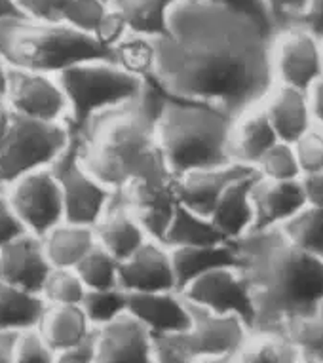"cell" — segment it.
<instances>
[{"instance_id":"obj_1","label":"cell","mask_w":323,"mask_h":363,"mask_svg":"<svg viewBox=\"0 0 323 363\" xmlns=\"http://www.w3.org/2000/svg\"><path fill=\"white\" fill-rule=\"evenodd\" d=\"M266 21L222 0H179L156 38L150 82L164 96L221 108L257 107L274 88Z\"/></svg>"},{"instance_id":"obj_2","label":"cell","mask_w":323,"mask_h":363,"mask_svg":"<svg viewBox=\"0 0 323 363\" xmlns=\"http://www.w3.org/2000/svg\"><path fill=\"white\" fill-rule=\"evenodd\" d=\"M255 306L251 331L289 335L323 304V259L295 247L280 228L232 242Z\"/></svg>"},{"instance_id":"obj_3","label":"cell","mask_w":323,"mask_h":363,"mask_svg":"<svg viewBox=\"0 0 323 363\" xmlns=\"http://www.w3.org/2000/svg\"><path fill=\"white\" fill-rule=\"evenodd\" d=\"M164 97L149 80L139 99L97 116L74 139L86 167L113 192L143 183L174 181L158 141Z\"/></svg>"},{"instance_id":"obj_4","label":"cell","mask_w":323,"mask_h":363,"mask_svg":"<svg viewBox=\"0 0 323 363\" xmlns=\"http://www.w3.org/2000/svg\"><path fill=\"white\" fill-rule=\"evenodd\" d=\"M234 118L210 105L164 97L158 114V141L174 179L196 169L232 164Z\"/></svg>"},{"instance_id":"obj_5","label":"cell","mask_w":323,"mask_h":363,"mask_svg":"<svg viewBox=\"0 0 323 363\" xmlns=\"http://www.w3.org/2000/svg\"><path fill=\"white\" fill-rule=\"evenodd\" d=\"M0 57L10 69L60 74L91 60H110V52L90 35L69 25L30 18L0 21Z\"/></svg>"},{"instance_id":"obj_6","label":"cell","mask_w":323,"mask_h":363,"mask_svg":"<svg viewBox=\"0 0 323 363\" xmlns=\"http://www.w3.org/2000/svg\"><path fill=\"white\" fill-rule=\"evenodd\" d=\"M57 80L69 105L67 128L72 139H76L97 116L139 99L149 86V80L133 77L110 60L76 63L61 71Z\"/></svg>"},{"instance_id":"obj_7","label":"cell","mask_w":323,"mask_h":363,"mask_svg":"<svg viewBox=\"0 0 323 363\" xmlns=\"http://www.w3.org/2000/svg\"><path fill=\"white\" fill-rule=\"evenodd\" d=\"M188 303V301H186ZM191 325L177 333L154 335V362H236L251 329L238 315L215 314L191 304Z\"/></svg>"},{"instance_id":"obj_8","label":"cell","mask_w":323,"mask_h":363,"mask_svg":"<svg viewBox=\"0 0 323 363\" xmlns=\"http://www.w3.org/2000/svg\"><path fill=\"white\" fill-rule=\"evenodd\" d=\"M71 141V131L65 124L40 122L13 113L0 147V179L10 185L25 173L50 167Z\"/></svg>"},{"instance_id":"obj_9","label":"cell","mask_w":323,"mask_h":363,"mask_svg":"<svg viewBox=\"0 0 323 363\" xmlns=\"http://www.w3.org/2000/svg\"><path fill=\"white\" fill-rule=\"evenodd\" d=\"M270 61L274 82L310 91L323 78V40L302 23L272 30Z\"/></svg>"},{"instance_id":"obj_10","label":"cell","mask_w":323,"mask_h":363,"mask_svg":"<svg viewBox=\"0 0 323 363\" xmlns=\"http://www.w3.org/2000/svg\"><path fill=\"white\" fill-rule=\"evenodd\" d=\"M63 198V211L67 223L74 225L96 226L105 209L113 200L114 192L86 167L78 155L74 139L65 152L52 164Z\"/></svg>"},{"instance_id":"obj_11","label":"cell","mask_w":323,"mask_h":363,"mask_svg":"<svg viewBox=\"0 0 323 363\" xmlns=\"http://www.w3.org/2000/svg\"><path fill=\"white\" fill-rule=\"evenodd\" d=\"M6 198L25 230L35 236L42 238L65 220L61 189L52 166L25 173L12 181L6 185Z\"/></svg>"},{"instance_id":"obj_12","label":"cell","mask_w":323,"mask_h":363,"mask_svg":"<svg viewBox=\"0 0 323 363\" xmlns=\"http://www.w3.org/2000/svg\"><path fill=\"white\" fill-rule=\"evenodd\" d=\"M4 99L19 116L67 125L69 105L55 74L10 69Z\"/></svg>"},{"instance_id":"obj_13","label":"cell","mask_w":323,"mask_h":363,"mask_svg":"<svg viewBox=\"0 0 323 363\" xmlns=\"http://www.w3.org/2000/svg\"><path fill=\"white\" fill-rule=\"evenodd\" d=\"M179 293L191 304L215 314L238 315L239 320L249 325V329L253 328L255 306L246 276L242 274L239 267L215 268L191 281Z\"/></svg>"},{"instance_id":"obj_14","label":"cell","mask_w":323,"mask_h":363,"mask_svg":"<svg viewBox=\"0 0 323 363\" xmlns=\"http://www.w3.org/2000/svg\"><path fill=\"white\" fill-rule=\"evenodd\" d=\"M96 340L97 363L154 362V335L128 310L113 322L96 328Z\"/></svg>"},{"instance_id":"obj_15","label":"cell","mask_w":323,"mask_h":363,"mask_svg":"<svg viewBox=\"0 0 323 363\" xmlns=\"http://www.w3.org/2000/svg\"><path fill=\"white\" fill-rule=\"evenodd\" d=\"M118 286L128 293L177 291L168 245L160 240H147L135 253L120 262Z\"/></svg>"},{"instance_id":"obj_16","label":"cell","mask_w":323,"mask_h":363,"mask_svg":"<svg viewBox=\"0 0 323 363\" xmlns=\"http://www.w3.org/2000/svg\"><path fill=\"white\" fill-rule=\"evenodd\" d=\"M52 268L40 236L25 233L0 247V280L10 286L40 295Z\"/></svg>"},{"instance_id":"obj_17","label":"cell","mask_w":323,"mask_h":363,"mask_svg":"<svg viewBox=\"0 0 323 363\" xmlns=\"http://www.w3.org/2000/svg\"><path fill=\"white\" fill-rule=\"evenodd\" d=\"M306 203L308 198H306L302 179L270 181L257 173V179L253 183V209H255L253 230L280 228L299 209L305 208Z\"/></svg>"},{"instance_id":"obj_18","label":"cell","mask_w":323,"mask_h":363,"mask_svg":"<svg viewBox=\"0 0 323 363\" xmlns=\"http://www.w3.org/2000/svg\"><path fill=\"white\" fill-rule=\"evenodd\" d=\"M251 169L253 167L232 162V164H227V166L183 173V175L174 179L177 202L186 206L192 211H196V213L210 217L215 203L222 196V192L227 191L236 179L246 175Z\"/></svg>"},{"instance_id":"obj_19","label":"cell","mask_w":323,"mask_h":363,"mask_svg":"<svg viewBox=\"0 0 323 363\" xmlns=\"http://www.w3.org/2000/svg\"><path fill=\"white\" fill-rule=\"evenodd\" d=\"M128 312L143 322L152 335L177 333L191 325V306L175 289L128 293Z\"/></svg>"},{"instance_id":"obj_20","label":"cell","mask_w":323,"mask_h":363,"mask_svg":"<svg viewBox=\"0 0 323 363\" xmlns=\"http://www.w3.org/2000/svg\"><path fill=\"white\" fill-rule=\"evenodd\" d=\"M96 242L116 257L120 262L135 253L150 238L143 225L126 206V202L114 192L113 200L94 226Z\"/></svg>"},{"instance_id":"obj_21","label":"cell","mask_w":323,"mask_h":363,"mask_svg":"<svg viewBox=\"0 0 323 363\" xmlns=\"http://www.w3.org/2000/svg\"><path fill=\"white\" fill-rule=\"evenodd\" d=\"M263 107L274 125L280 141L295 143L300 135L316 125L312 113L310 91L274 84L263 101Z\"/></svg>"},{"instance_id":"obj_22","label":"cell","mask_w":323,"mask_h":363,"mask_svg":"<svg viewBox=\"0 0 323 363\" xmlns=\"http://www.w3.org/2000/svg\"><path fill=\"white\" fill-rule=\"evenodd\" d=\"M116 194L132 209L150 238L162 242L177 206L174 181L133 185Z\"/></svg>"},{"instance_id":"obj_23","label":"cell","mask_w":323,"mask_h":363,"mask_svg":"<svg viewBox=\"0 0 323 363\" xmlns=\"http://www.w3.org/2000/svg\"><path fill=\"white\" fill-rule=\"evenodd\" d=\"M280 141L263 103L238 114L234 118L230 135V156L232 162L253 167Z\"/></svg>"},{"instance_id":"obj_24","label":"cell","mask_w":323,"mask_h":363,"mask_svg":"<svg viewBox=\"0 0 323 363\" xmlns=\"http://www.w3.org/2000/svg\"><path fill=\"white\" fill-rule=\"evenodd\" d=\"M255 179H257L255 169L236 179L232 185L222 192V196L219 198V202L210 213L213 225L228 242H236L253 230V223H255L253 183Z\"/></svg>"},{"instance_id":"obj_25","label":"cell","mask_w":323,"mask_h":363,"mask_svg":"<svg viewBox=\"0 0 323 363\" xmlns=\"http://www.w3.org/2000/svg\"><path fill=\"white\" fill-rule=\"evenodd\" d=\"M174 264L177 291L185 289L191 281L221 267H238V255L232 242L215 245H186L169 247Z\"/></svg>"},{"instance_id":"obj_26","label":"cell","mask_w":323,"mask_h":363,"mask_svg":"<svg viewBox=\"0 0 323 363\" xmlns=\"http://www.w3.org/2000/svg\"><path fill=\"white\" fill-rule=\"evenodd\" d=\"M94 329L80 304H48L38 323V331L52 346L55 357L60 352L88 339Z\"/></svg>"},{"instance_id":"obj_27","label":"cell","mask_w":323,"mask_h":363,"mask_svg":"<svg viewBox=\"0 0 323 363\" xmlns=\"http://www.w3.org/2000/svg\"><path fill=\"white\" fill-rule=\"evenodd\" d=\"M179 0H110L128 33L160 38L168 33L169 13Z\"/></svg>"},{"instance_id":"obj_28","label":"cell","mask_w":323,"mask_h":363,"mask_svg":"<svg viewBox=\"0 0 323 363\" xmlns=\"http://www.w3.org/2000/svg\"><path fill=\"white\" fill-rule=\"evenodd\" d=\"M44 251L54 268H76L86 253L97 244L91 226L60 223L46 236H42Z\"/></svg>"},{"instance_id":"obj_29","label":"cell","mask_w":323,"mask_h":363,"mask_svg":"<svg viewBox=\"0 0 323 363\" xmlns=\"http://www.w3.org/2000/svg\"><path fill=\"white\" fill-rule=\"evenodd\" d=\"M48 304L38 293L25 291L0 280V331L19 333L38 328Z\"/></svg>"},{"instance_id":"obj_30","label":"cell","mask_w":323,"mask_h":363,"mask_svg":"<svg viewBox=\"0 0 323 363\" xmlns=\"http://www.w3.org/2000/svg\"><path fill=\"white\" fill-rule=\"evenodd\" d=\"M162 242L168 247H186V245H215L228 242L208 215L196 213L177 202L168 228Z\"/></svg>"},{"instance_id":"obj_31","label":"cell","mask_w":323,"mask_h":363,"mask_svg":"<svg viewBox=\"0 0 323 363\" xmlns=\"http://www.w3.org/2000/svg\"><path fill=\"white\" fill-rule=\"evenodd\" d=\"M236 362L244 363H305L302 352L289 335L251 331L239 348Z\"/></svg>"},{"instance_id":"obj_32","label":"cell","mask_w":323,"mask_h":363,"mask_svg":"<svg viewBox=\"0 0 323 363\" xmlns=\"http://www.w3.org/2000/svg\"><path fill=\"white\" fill-rule=\"evenodd\" d=\"M110 61L133 77L150 80L156 65V38L128 33L113 46Z\"/></svg>"},{"instance_id":"obj_33","label":"cell","mask_w":323,"mask_h":363,"mask_svg":"<svg viewBox=\"0 0 323 363\" xmlns=\"http://www.w3.org/2000/svg\"><path fill=\"white\" fill-rule=\"evenodd\" d=\"M281 234L308 255L323 259V209L306 203L280 226Z\"/></svg>"},{"instance_id":"obj_34","label":"cell","mask_w":323,"mask_h":363,"mask_svg":"<svg viewBox=\"0 0 323 363\" xmlns=\"http://www.w3.org/2000/svg\"><path fill=\"white\" fill-rule=\"evenodd\" d=\"M76 274L84 281L86 289H110L118 286L120 261L105 247L96 244L76 264Z\"/></svg>"},{"instance_id":"obj_35","label":"cell","mask_w":323,"mask_h":363,"mask_svg":"<svg viewBox=\"0 0 323 363\" xmlns=\"http://www.w3.org/2000/svg\"><path fill=\"white\" fill-rule=\"evenodd\" d=\"M82 310L94 328H101L128 310V293L122 287L88 289L82 298Z\"/></svg>"},{"instance_id":"obj_36","label":"cell","mask_w":323,"mask_h":363,"mask_svg":"<svg viewBox=\"0 0 323 363\" xmlns=\"http://www.w3.org/2000/svg\"><path fill=\"white\" fill-rule=\"evenodd\" d=\"M86 291L84 281L74 268H52L40 297L46 304H82Z\"/></svg>"},{"instance_id":"obj_37","label":"cell","mask_w":323,"mask_h":363,"mask_svg":"<svg viewBox=\"0 0 323 363\" xmlns=\"http://www.w3.org/2000/svg\"><path fill=\"white\" fill-rule=\"evenodd\" d=\"M255 172L270 181H297L302 179L299 160L291 143L278 141L266 155L259 160Z\"/></svg>"},{"instance_id":"obj_38","label":"cell","mask_w":323,"mask_h":363,"mask_svg":"<svg viewBox=\"0 0 323 363\" xmlns=\"http://www.w3.org/2000/svg\"><path fill=\"white\" fill-rule=\"evenodd\" d=\"M108 8V0H67L61 21L84 35L94 36L107 16Z\"/></svg>"},{"instance_id":"obj_39","label":"cell","mask_w":323,"mask_h":363,"mask_svg":"<svg viewBox=\"0 0 323 363\" xmlns=\"http://www.w3.org/2000/svg\"><path fill=\"white\" fill-rule=\"evenodd\" d=\"M289 337L302 352V362L323 363V304L305 322L297 323Z\"/></svg>"},{"instance_id":"obj_40","label":"cell","mask_w":323,"mask_h":363,"mask_svg":"<svg viewBox=\"0 0 323 363\" xmlns=\"http://www.w3.org/2000/svg\"><path fill=\"white\" fill-rule=\"evenodd\" d=\"M55 352L38 328L19 331L13 346V363H54Z\"/></svg>"},{"instance_id":"obj_41","label":"cell","mask_w":323,"mask_h":363,"mask_svg":"<svg viewBox=\"0 0 323 363\" xmlns=\"http://www.w3.org/2000/svg\"><path fill=\"white\" fill-rule=\"evenodd\" d=\"M293 145L302 177L323 172V128L314 125Z\"/></svg>"},{"instance_id":"obj_42","label":"cell","mask_w":323,"mask_h":363,"mask_svg":"<svg viewBox=\"0 0 323 363\" xmlns=\"http://www.w3.org/2000/svg\"><path fill=\"white\" fill-rule=\"evenodd\" d=\"M268 13L272 27L278 29L281 25L295 23L305 13L308 0H261Z\"/></svg>"},{"instance_id":"obj_43","label":"cell","mask_w":323,"mask_h":363,"mask_svg":"<svg viewBox=\"0 0 323 363\" xmlns=\"http://www.w3.org/2000/svg\"><path fill=\"white\" fill-rule=\"evenodd\" d=\"M65 4L67 0H19V6L23 10L25 18L36 19V21H48V23L61 21Z\"/></svg>"},{"instance_id":"obj_44","label":"cell","mask_w":323,"mask_h":363,"mask_svg":"<svg viewBox=\"0 0 323 363\" xmlns=\"http://www.w3.org/2000/svg\"><path fill=\"white\" fill-rule=\"evenodd\" d=\"M25 233L27 230H25V226L21 225V220L13 211L12 203L8 202L6 191H4L0 194V247L10 244L12 240H16Z\"/></svg>"},{"instance_id":"obj_45","label":"cell","mask_w":323,"mask_h":363,"mask_svg":"<svg viewBox=\"0 0 323 363\" xmlns=\"http://www.w3.org/2000/svg\"><path fill=\"white\" fill-rule=\"evenodd\" d=\"M55 362L63 363H97V340H96V329L88 339L80 340L78 345L60 352Z\"/></svg>"},{"instance_id":"obj_46","label":"cell","mask_w":323,"mask_h":363,"mask_svg":"<svg viewBox=\"0 0 323 363\" xmlns=\"http://www.w3.org/2000/svg\"><path fill=\"white\" fill-rule=\"evenodd\" d=\"M297 23H302L306 29H310L317 38L323 40V0H308L305 13Z\"/></svg>"},{"instance_id":"obj_47","label":"cell","mask_w":323,"mask_h":363,"mask_svg":"<svg viewBox=\"0 0 323 363\" xmlns=\"http://www.w3.org/2000/svg\"><path fill=\"white\" fill-rule=\"evenodd\" d=\"M302 185H305L308 203L323 209V172L302 177Z\"/></svg>"},{"instance_id":"obj_48","label":"cell","mask_w":323,"mask_h":363,"mask_svg":"<svg viewBox=\"0 0 323 363\" xmlns=\"http://www.w3.org/2000/svg\"><path fill=\"white\" fill-rule=\"evenodd\" d=\"M310 101L316 125L323 128V78L310 89Z\"/></svg>"},{"instance_id":"obj_49","label":"cell","mask_w":323,"mask_h":363,"mask_svg":"<svg viewBox=\"0 0 323 363\" xmlns=\"http://www.w3.org/2000/svg\"><path fill=\"white\" fill-rule=\"evenodd\" d=\"M222 2H228V4H234V6L244 8V10H247V12L259 16V18L263 19V21H266V23L272 27V21H270L268 13H266V10H264L261 0H222ZM272 29H274V27H272Z\"/></svg>"},{"instance_id":"obj_50","label":"cell","mask_w":323,"mask_h":363,"mask_svg":"<svg viewBox=\"0 0 323 363\" xmlns=\"http://www.w3.org/2000/svg\"><path fill=\"white\" fill-rule=\"evenodd\" d=\"M18 333L0 331V363H13V346Z\"/></svg>"},{"instance_id":"obj_51","label":"cell","mask_w":323,"mask_h":363,"mask_svg":"<svg viewBox=\"0 0 323 363\" xmlns=\"http://www.w3.org/2000/svg\"><path fill=\"white\" fill-rule=\"evenodd\" d=\"M25 18L23 10L19 6V0H0V21Z\"/></svg>"},{"instance_id":"obj_52","label":"cell","mask_w":323,"mask_h":363,"mask_svg":"<svg viewBox=\"0 0 323 363\" xmlns=\"http://www.w3.org/2000/svg\"><path fill=\"white\" fill-rule=\"evenodd\" d=\"M13 118V111L8 107V103L4 97H0V147L4 143V138H6L8 128H10V122Z\"/></svg>"},{"instance_id":"obj_53","label":"cell","mask_w":323,"mask_h":363,"mask_svg":"<svg viewBox=\"0 0 323 363\" xmlns=\"http://www.w3.org/2000/svg\"><path fill=\"white\" fill-rule=\"evenodd\" d=\"M8 72L10 67L6 65V61L0 57V97L6 96V86H8Z\"/></svg>"},{"instance_id":"obj_54","label":"cell","mask_w":323,"mask_h":363,"mask_svg":"<svg viewBox=\"0 0 323 363\" xmlns=\"http://www.w3.org/2000/svg\"><path fill=\"white\" fill-rule=\"evenodd\" d=\"M4 191H6V185H4V181L0 179V194H2Z\"/></svg>"},{"instance_id":"obj_55","label":"cell","mask_w":323,"mask_h":363,"mask_svg":"<svg viewBox=\"0 0 323 363\" xmlns=\"http://www.w3.org/2000/svg\"><path fill=\"white\" fill-rule=\"evenodd\" d=\"M108 2H110V0H108Z\"/></svg>"}]
</instances>
